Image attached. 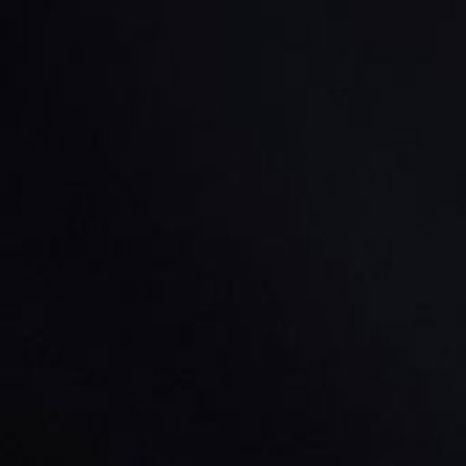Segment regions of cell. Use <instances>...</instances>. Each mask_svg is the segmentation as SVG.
I'll use <instances>...</instances> for the list:
<instances>
[]
</instances>
